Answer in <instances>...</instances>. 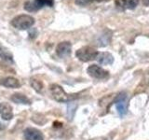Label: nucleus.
Segmentation results:
<instances>
[{
  "label": "nucleus",
  "mask_w": 149,
  "mask_h": 140,
  "mask_svg": "<svg viewBox=\"0 0 149 140\" xmlns=\"http://www.w3.org/2000/svg\"><path fill=\"white\" fill-rule=\"evenodd\" d=\"M51 95L56 101L64 103V102H71L77 98V94H68L64 92L63 89L58 84H52L49 88Z\"/></svg>",
  "instance_id": "obj_1"
},
{
  "label": "nucleus",
  "mask_w": 149,
  "mask_h": 140,
  "mask_svg": "<svg viewBox=\"0 0 149 140\" xmlns=\"http://www.w3.org/2000/svg\"><path fill=\"white\" fill-rule=\"evenodd\" d=\"M35 23V19L30 15L22 14V15L16 16L12 19L11 24L14 28L19 30H26L32 27Z\"/></svg>",
  "instance_id": "obj_2"
},
{
  "label": "nucleus",
  "mask_w": 149,
  "mask_h": 140,
  "mask_svg": "<svg viewBox=\"0 0 149 140\" xmlns=\"http://www.w3.org/2000/svg\"><path fill=\"white\" fill-rule=\"evenodd\" d=\"M98 53L99 52L94 48L90 46H85L77 50L76 56L82 62H90V61L96 59Z\"/></svg>",
  "instance_id": "obj_3"
},
{
  "label": "nucleus",
  "mask_w": 149,
  "mask_h": 140,
  "mask_svg": "<svg viewBox=\"0 0 149 140\" xmlns=\"http://www.w3.org/2000/svg\"><path fill=\"white\" fill-rule=\"evenodd\" d=\"M128 101H129V98H128V94L127 92H122L118 93L116 97L115 98L114 103L116 105V110H118V114L123 117L126 113H127V109H128Z\"/></svg>",
  "instance_id": "obj_4"
},
{
  "label": "nucleus",
  "mask_w": 149,
  "mask_h": 140,
  "mask_svg": "<svg viewBox=\"0 0 149 140\" xmlns=\"http://www.w3.org/2000/svg\"><path fill=\"white\" fill-rule=\"evenodd\" d=\"M88 74L90 75L91 77L98 78V79H104L109 77V73L108 71H106L104 68H102L101 66L97 64H91L88 67L87 69Z\"/></svg>",
  "instance_id": "obj_5"
},
{
  "label": "nucleus",
  "mask_w": 149,
  "mask_h": 140,
  "mask_svg": "<svg viewBox=\"0 0 149 140\" xmlns=\"http://www.w3.org/2000/svg\"><path fill=\"white\" fill-rule=\"evenodd\" d=\"M71 50H72L71 43L68 41H63L57 45L56 53H57V55L61 58H66L71 54Z\"/></svg>",
  "instance_id": "obj_6"
},
{
  "label": "nucleus",
  "mask_w": 149,
  "mask_h": 140,
  "mask_svg": "<svg viewBox=\"0 0 149 140\" xmlns=\"http://www.w3.org/2000/svg\"><path fill=\"white\" fill-rule=\"evenodd\" d=\"M25 140H44V136L39 130L36 128H27L23 132Z\"/></svg>",
  "instance_id": "obj_7"
},
{
  "label": "nucleus",
  "mask_w": 149,
  "mask_h": 140,
  "mask_svg": "<svg viewBox=\"0 0 149 140\" xmlns=\"http://www.w3.org/2000/svg\"><path fill=\"white\" fill-rule=\"evenodd\" d=\"M0 116L5 120H9L13 118L12 106L8 103H1L0 104Z\"/></svg>",
  "instance_id": "obj_8"
},
{
  "label": "nucleus",
  "mask_w": 149,
  "mask_h": 140,
  "mask_svg": "<svg viewBox=\"0 0 149 140\" xmlns=\"http://www.w3.org/2000/svg\"><path fill=\"white\" fill-rule=\"evenodd\" d=\"M96 60L98 61V63L104 65L107 64H112L114 63V57L113 55L109 52H100L98 53Z\"/></svg>",
  "instance_id": "obj_9"
},
{
  "label": "nucleus",
  "mask_w": 149,
  "mask_h": 140,
  "mask_svg": "<svg viewBox=\"0 0 149 140\" xmlns=\"http://www.w3.org/2000/svg\"><path fill=\"white\" fill-rule=\"evenodd\" d=\"M0 85L7 87V88H19L21 86V83L15 78L7 77L5 78L0 79Z\"/></svg>",
  "instance_id": "obj_10"
},
{
  "label": "nucleus",
  "mask_w": 149,
  "mask_h": 140,
  "mask_svg": "<svg viewBox=\"0 0 149 140\" xmlns=\"http://www.w3.org/2000/svg\"><path fill=\"white\" fill-rule=\"evenodd\" d=\"M10 99L16 103V104H22V105H31V100L24 94L22 93H14L10 97Z\"/></svg>",
  "instance_id": "obj_11"
},
{
  "label": "nucleus",
  "mask_w": 149,
  "mask_h": 140,
  "mask_svg": "<svg viewBox=\"0 0 149 140\" xmlns=\"http://www.w3.org/2000/svg\"><path fill=\"white\" fill-rule=\"evenodd\" d=\"M77 108V104L74 102H70L68 106H67V110H66V117L68 120H72L74 119V113H76V110Z\"/></svg>",
  "instance_id": "obj_12"
},
{
  "label": "nucleus",
  "mask_w": 149,
  "mask_h": 140,
  "mask_svg": "<svg viewBox=\"0 0 149 140\" xmlns=\"http://www.w3.org/2000/svg\"><path fill=\"white\" fill-rule=\"evenodd\" d=\"M0 58L7 61V62H13V55L8 49L4 47H0Z\"/></svg>",
  "instance_id": "obj_13"
},
{
  "label": "nucleus",
  "mask_w": 149,
  "mask_h": 140,
  "mask_svg": "<svg viewBox=\"0 0 149 140\" xmlns=\"http://www.w3.org/2000/svg\"><path fill=\"white\" fill-rule=\"evenodd\" d=\"M24 8L27 11L29 12H33V11H36L40 8V7L38 6V4L36 3V0L34 1H28L24 4Z\"/></svg>",
  "instance_id": "obj_14"
},
{
  "label": "nucleus",
  "mask_w": 149,
  "mask_h": 140,
  "mask_svg": "<svg viewBox=\"0 0 149 140\" xmlns=\"http://www.w3.org/2000/svg\"><path fill=\"white\" fill-rule=\"evenodd\" d=\"M31 86L37 92H41L42 90H43V83L39 80H37V79H34V78L31 79Z\"/></svg>",
  "instance_id": "obj_15"
},
{
  "label": "nucleus",
  "mask_w": 149,
  "mask_h": 140,
  "mask_svg": "<svg viewBox=\"0 0 149 140\" xmlns=\"http://www.w3.org/2000/svg\"><path fill=\"white\" fill-rule=\"evenodd\" d=\"M139 0H123L121 5L127 8H133L138 5Z\"/></svg>",
  "instance_id": "obj_16"
},
{
  "label": "nucleus",
  "mask_w": 149,
  "mask_h": 140,
  "mask_svg": "<svg viewBox=\"0 0 149 140\" xmlns=\"http://www.w3.org/2000/svg\"><path fill=\"white\" fill-rule=\"evenodd\" d=\"M4 129V125L1 123H0V131H1V130H3Z\"/></svg>",
  "instance_id": "obj_17"
},
{
  "label": "nucleus",
  "mask_w": 149,
  "mask_h": 140,
  "mask_svg": "<svg viewBox=\"0 0 149 140\" xmlns=\"http://www.w3.org/2000/svg\"><path fill=\"white\" fill-rule=\"evenodd\" d=\"M148 5H149V0H148Z\"/></svg>",
  "instance_id": "obj_18"
}]
</instances>
